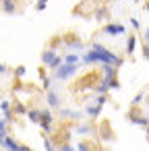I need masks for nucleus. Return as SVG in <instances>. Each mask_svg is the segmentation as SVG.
I'll return each instance as SVG.
<instances>
[{
	"label": "nucleus",
	"instance_id": "obj_1",
	"mask_svg": "<svg viewBox=\"0 0 149 151\" xmlns=\"http://www.w3.org/2000/svg\"><path fill=\"white\" fill-rule=\"evenodd\" d=\"M81 60L83 62H87V64H114L116 68L122 64V58L120 56H116L112 50H108V48H104L101 44H91V50H87V52H83V56H81Z\"/></svg>",
	"mask_w": 149,
	"mask_h": 151
},
{
	"label": "nucleus",
	"instance_id": "obj_2",
	"mask_svg": "<svg viewBox=\"0 0 149 151\" xmlns=\"http://www.w3.org/2000/svg\"><path fill=\"white\" fill-rule=\"evenodd\" d=\"M77 70H79V64H68V62H62V64L54 70V79H58V81H66V79L75 77V75H77Z\"/></svg>",
	"mask_w": 149,
	"mask_h": 151
},
{
	"label": "nucleus",
	"instance_id": "obj_3",
	"mask_svg": "<svg viewBox=\"0 0 149 151\" xmlns=\"http://www.w3.org/2000/svg\"><path fill=\"white\" fill-rule=\"evenodd\" d=\"M101 31H104L106 35H110V37H116V35H124V33H126V27L120 25V23H106Z\"/></svg>",
	"mask_w": 149,
	"mask_h": 151
},
{
	"label": "nucleus",
	"instance_id": "obj_4",
	"mask_svg": "<svg viewBox=\"0 0 149 151\" xmlns=\"http://www.w3.org/2000/svg\"><path fill=\"white\" fill-rule=\"evenodd\" d=\"M52 122H54V118H52V112H50V110H42L40 124H42V128H44L46 132H52V130H54V128H52Z\"/></svg>",
	"mask_w": 149,
	"mask_h": 151
},
{
	"label": "nucleus",
	"instance_id": "obj_5",
	"mask_svg": "<svg viewBox=\"0 0 149 151\" xmlns=\"http://www.w3.org/2000/svg\"><path fill=\"white\" fill-rule=\"evenodd\" d=\"M46 104L50 108H60V95L54 91V89H48L46 91Z\"/></svg>",
	"mask_w": 149,
	"mask_h": 151
},
{
	"label": "nucleus",
	"instance_id": "obj_6",
	"mask_svg": "<svg viewBox=\"0 0 149 151\" xmlns=\"http://www.w3.org/2000/svg\"><path fill=\"white\" fill-rule=\"evenodd\" d=\"M0 9L6 15H15L17 13V0H0Z\"/></svg>",
	"mask_w": 149,
	"mask_h": 151
},
{
	"label": "nucleus",
	"instance_id": "obj_7",
	"mask_svg": "<svg viewBox=\"0 0 149 151\" xmlns=\"http://www.w3.org/2000/svg\"><path fill=\"white\" fill-rule=\"evenodd\" d=\"M62 44H64L68 50H73V52L83 50V42H81V40H68V37H62Z\"/></svg>",
	"mask_w": 149,
	"mask_h": 151
},
{
	"label": "nucleus",
	"instance_id": "obj_8",
	"mask_svg": "<svg viewBox=\"0 0 149 151\" xmlns=\"http://www.w3.org/2000/svg\"><path fill=\"white\" fill-rule=\"evenodd\" d=\"M2 147H6V149H13V151H21V149H25V145H21V143H17L13 137H4V143H2Z\"/></svg>",
	"mask_w": 149,
	"mask_h": 151
},
{
	"label": "nucleus",
	"instance_id": "obj_9",
	"mask_svg": "<svg viewBox=\"0 0 149 151\" xmlns=\"http://www.w3.org/2000/svg\"><path fill=\"white\" fill-rule=\"evenodd\" d=\"M54 56H56V50H54V48H48V50H44V54H42V62L48 66V64L54 60Z\"/></svg>",
	"mask_w": 149,
	"mask_h": 151
},
{
	"label": "nucleus",
	"instance_id": "obj_10",
	"mask_svg": "<svg viewBox=\"0 0 149 151\" xmlns=\"http://www.w3.org/2000/svg\"><path fill=\"white\" fill-rule=\"evenodd\" d=\"M128 118H130V122H135V124H139V126H145V128L149 126V118H147V116H135V114H130Z\"/></svg>",
	"mask_w": 149,
	"mask_h": 151
},
{
	"label": "nucleus",
	"instance_id": "obj_11",
	"mask_svg": "<svg viewBox=\"0 0 149 151\" xmlns=\"http://www.w3.org/2000/svg\"><path fill=\"white\" fill-rule=\"evenodd\" d=\"M0 110H2V114H4V120H9V122H11V118H13L11 101H0Z\"/></svg>",
	"mask_w": 149,
	"mask_h": 151
},
{
	"label": "nucleus",
	"instance_id": "obj_12",
	"mask_svg": "<svg viewBox=\"0 0 149 151\" xmlns=\"http://www.w3.org/2000/svg\"><path fill=\"white\" fill-rule=\"evenodd\" d=\"M62 60H64V62H68V64H79V62H81V56H79L77 52H71V54L62 56Z\"/></svg>",
	"mask_w": 149,
	"mask_h": 151
},
{
	"label": "nucleus",
	"instance_id": "obj_13",
	"mask_svg": "<svg viewBox=\"0 0 149 151\" xmlns=\"http://www.w3.org/2000/svg\"><path fill=\"white\" fill-rule=\"evenodd\" d=\"M135 48H137V35H128V40H126V54H132Z\"/></svg>",
	"mask_w": 149,
	"mask_h": 151
},
{
	"label": "nucleus",
	"instance_id": "obj_14",
	"mask_svg": "<svg viewBox=\"0 0 149 151\" xmlns=\"http://www.w3.org/2000/svg\"><path fill=\"white\" fill-rule=\"evenodd\" d=\"M27 118H29V122H40L42 110H27Z\"/></svg>",
	"mask_w": 149,
	"mask_h": 151
},
{
	"label": "nucleus",
	"instance_id": "obj_15",
	"mask_svg": "<svg viewBox=\"0 0 149 151\" xmlns=\"http://www.w3.org/2000/svg\"><path fill=\"white\" fill-rule=\"evenodd\" d=\"M62 62H64V60H62V54H56V56H54V60L48 64V68H50V70H56V68H58Z\"/></svg>",
	"mask_w": 149,
	"mask_h": 151
},
{
	"label": "nucleus",
	"instance_id": "obj_16",
	"mask_svg": "<svg viewBox=\"0 0 149 151\" xmlns=\"http://www.w3.org/2000/svg\"><path fill=\"white\" fill-rule=\"evenodd\" d=\"M13 106H15V114H27V108H25L21 101H15Z\"/></svg>",
	"mask_w": 149,
	"mask_h": 151
},
{
	"label": "nucleus",
	"instance_id": "obj_17",
	"mask_svg": "<svg viewBox=\"0 0 149 151\" xmlns=\"http://www.w3.org/2000/svg\"><path fill=\"white\" fill-rule=\"evenodd\" d=\"M106 17H108V11H106V9H99V11L95 13V19H99V21H106Z\"/></svg>",
	"mask_w": 149,
	"mask_h": 151
},
{
	"label": "nucleus",
	"instance_id": "obj_18",
	"mask_svg": "<svg viewBox=\"0 0 149 151\" xmlns=\"http://www.w3.org/2000/svg\"><path fill=\"white\" fill-rule=\"evenodd\" d=\"M42 85H44V89H46V91H48V89H52V79H50V77H44Z\"/></svg>",
	"mask_w": 149,
	"mask_h": 151
},
{
	"label": "nucleus",
	"instance_id": "obj_19",
	"mask_svg": "<svg viewBox=\"0 0 149 151\" xmlns=\"http://www.w3.org/2000/svg\"><path fill=\"white\" fill-rule=\"evenodd\" d=\"M46 6H48V0H37V2H35V9L37 11H44Z\"/></svg>",
	"mask_w": 149,
	"mask_h": 151
},
{
	"label": "nucleus",
	"instance_id": "obj_20",
	"mask_svg": "<svg viewBox=\"0 0 149 151\" xmlns=\"http://www.w3.org/2000/svg\"><path fill=\"white\" fill-rule=\"evenodd\" d=\"M130 27H132V29H141V23H139V19H135V17H132V19H130Z\"/></svg>",
	"mask_w": 149,
	"mask_h": 151
},
{
	"label": "nucleus",
	"instance_id": "obj_21",
	"mask_svg": "<svg viewBox=\"0 0 149 151\" xmlns=\"http://www.w3.org/2000/svg\"><path fill=\"white\" fill-rule=\"evenodd\" d=\"M44 149H54V143H52V141H50L48 137L44 139Z\"/></svg>",
	"mask_w": 149,
	"mask_h": 151
},
{
	"label": "nucleus",
	"instance_id": "obj_22",
	"mask_svg": "<svg viewBox=\"0 0 149 151\" xmlns=\"http://www.w3.org/2000/svg\"><path fill=\"white\" fill-rule=\"evenodd\" d=\"M15 75H17V77H23V75H25V66H17V68H15Z\"/></svg>",
	"mask_w": 149,
	"mask_h": 151
},
{
	"label": "nucleus",
	"instance_id": "obj_23",
	"mask_svg": "<svg viewBox=\"0 0 149 151\" xmlns=\"http://www.w3.org/2000/svg\"><path fill=\"white\" fill-rule=\"evenodd\" d=\"M141 99H143V93L135 95V97H132V106H139V104H141Z\"/></svg>",
	"mask_w": 149,
	"mask_h": 151
},
{
	"label": "nucleus",
	"instance_id": "obj_24",
	"mask_svg": "<svg viewBox=\"0 0 149 151\" xmlns=\"http://www.w3.org/2000/svg\"><path fill=\"white\" fill-rule=\"evenodd\" d=\"M143 56L149 58V44H145V42H143Z\"/></svg>",
	"mask_w": 149,
	"mask_h": 151
},
{
	"label": "nucleus",
	"instance_id": "obj_25",
	"mask_svg": "<svg viewBox=\"0 0 149 151\" xmlns=\"http://www.w3.org/2000/svg\"><path fill=\"white\" fill-rule=\"evenodd\" d=\"M143 42L149 44V27H145V31H143Z\"/></svg>",
	"mask_w": 149,
	"mask_h": 151
},
{
	"label": "nucleus",
	"instance_id": "obj_26",
	"mask_svg": "<svg viewBox=\"0 0 149 151\" xmlns=\"http://www.w3.org/2000/svg\"><path fill=\"white\" fill-rule=\"evenodd\" d=\"M77 130H79V132H81V134H87V132H89V130H91V128H89V126H79V128H77Z\"/></svg>",
	"mask_w": 149,
	"mask_h": 151
},
{
	"label": "nucleus",
	"instance_id": "obj_27",
	"mask_svg": "<svg viewBox=\"0 0 149 151\" xmlns=\"http://www.w3.org/2000/svg\"><path fill=\"white\" fill-rule=\"evenodd\" d=\"M58 149H64V151H71V149H75V145H68V143H66V145H60Z\"/></svg>",
	"mask_w": 149,
	"mask_h": 151
},
{
	"label": "nucleus",
	"instance_id": "obj_28",
	"mask_svg": "<svg viewBox=\"0 0 149 151\" xmlns=\"http://www.w3.org/2000/svg\"><path fill=\"white\" fill-rule=\"evenodd\" d=\"M6 124H9V120H0V130L6 132Z\"/></svg>",
	"mask_w": 149,
	"mask_h": 151
},
{
	"label": "nucleus",
	"instance_id": "obj_29",
	"mask_svg": "<svg viewBox=\"0 0 149 151\" xmlns=\"http://www.w3.org/2000/svg\"><path fill=\"white\" fill-rule=\"evenodd\" d=\"M4 137H6V132L0 130V147H2V143H4Z\"/></svg>",
	"mask_w": 149,
	"mask_h": 151
},
{
	"label": "nucleus",
	"instance_id": "obj_30",
	"mask_svg": "<svg viewBox=\"0 0 149 151\" xmlns=\"http://www.w3.org/2000/svg\"><path fill=\"white\" fill-rule=\"evenodd\" d=\"M4 73H6V66H4L2 62H0V75H4Z\"/></svg>",
	"mask_w": 149,
	"mask_h": 151
},
{
	"label": "nucleus",
	"instance_id": "obj_31",
	"mask_svg": "<svg viewBox=\"0 0 149 151\" xmlns=\"http://www.w3.org/2000/svg\"><path fill=\"white\" fill-rule=\"evenodd\" d=\"M145 11H147V13H149V2H147V4H145Z\"/></svg>",
	"mask_w": 149,
	"mask_h": 151
},
{
	"label": "nucleus",
	"instance_id": "obj_32",
	"mask_svg": "<svg viewBox=\"0 0 149 151\" xmlns=\"http://www.w3.org/2000/svg\"><path fill=\"white\" fill-rule=\"evenodd\" d=\"M147 141H149V126H147Z\"/></svg>",
	"mask_w": 149,
	"mask_h": 151
},
{
	"label": "nucleus",
	"instance_id": "obj_33",
	"mask_svg": "<svg viewBox=\"0 0 149 151\" xmlns=\"http://www.w3.org/2000/svg\"><path fill=\"white\" fill-rule=\"evenodd\" d=\"M132 2H141V0H132Z\"/></svg>",
	"mask_w": 149,
	"mask_h": 151
}]
</instances>
